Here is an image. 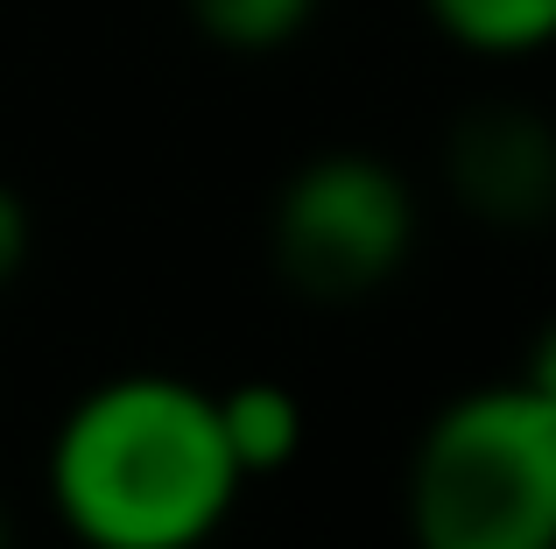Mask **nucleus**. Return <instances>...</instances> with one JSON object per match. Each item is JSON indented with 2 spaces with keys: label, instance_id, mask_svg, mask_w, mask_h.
<instances>
[{
  "label": "nucleus",
  "instance_id": "nucleus-1",
  "mask_svg": "<svg viewBox=\"0 0 556 549\" xmlns=\"http://www.w3.org/2000/svg\"><path fill=\"white\" fill-rule=\"evenodd\" d=\"M50 486L92 549H198L247 480L218 444L212 395L163 373H127L64 416Z\"/></svg>",
  "mask_w": 556,
  "mask_h": 549
},
{
  "label": "nucleus",
  "instance_id": "nucleus-2",
  "mask_svg": "<svg viewBox=\"0 0 556 549\" xmlns=\"http://www.w3.org/2000/svg\"><path fill=\"white\" fill-rule=\"evenodd\" d=\"M422 549H556V395L549 381L479 387L422 430L408 472Z\"/></svg>",
  "mask_w": 556,
  "mask_h": 549
},
{
  "label": "nucleus",
  "instance_id": "nucleus-3",
  "mask_svg": "<svg viewBox=\"0 0 556 549\" xmlns=\"http://www.w3.org/2000/svg\"><path fill=\"white\" fill-rule=\"evenodd\" d=\"M416 247V197L380 155H311L275 197V268L311 303L374 296Z\"/></svg>",
  "mask_w": 556,
  "mask_h": 549
},
{
  "label": "nucleus",
  "instance_id": "nucleus-4",
  "mask_svg": "<svg viewBox=\"0 0 556 549\" xmlns=\"http://www.w3.org/2000/svg\"><path fill=\"white\" fill-rule=\"evenodd\" d=\"M451 183L493 226H535L556 197V141L529 106H479L451 135Z\"/></svg>",
  "mask_w": 556,
  "mask_h": 549
},
{
  "label": "nucleus",
  "instance_id": "nucleus-5",
  "mask_svg": "<svg viewBox=\"0 0 556 549\" xmlns=\"http://www.w3.org/2000/svg\"><path fill=\"white\" fill-rule=\"evenodd\" d=\"M218 416V444H226L232 472L261 480V472H282L303 444V401L282 381H240L226 395H212Z\"/></svg>",
  "mask_w": 556,
  "mask_h": 549
},
{
  "label": "nucleus",
  "instance_id": "nucleus-6",
  "mask_svg": "<svg viewBox=\"0 0 556 549\" xmlns=\"http://www.w3.org/2000/svg\"><path fill=\"white\" fill-rule=\"evenodd\" d=\"M422 8L451 42L479 56H529L556 28V0H422Z\"/></svg>",
  "mask_w": 556,
  "mask_h": 549
},
{
  "label": "nucleus",
  "instance_id": "nucleus-7",
  "mask_svg": "<svg viewBox=\"0 0 556 549\" xmlns=\"http://www.w3.org/2000/svg\"><path fill=\"white\" fill-rule=\"evenodd\" d=\"M190 22L218 42V50H282L289 36H303L317 14V0H184Z\"/></svg>",
  "mask_w": 556,
  "mask_h": 549
},
{
  "label": "nucleus",
  "instance_id": "nucleus-8",
  "mask_svg": "<svg viewBox=\"0 0 556 549\" xmlns=\"http://www.w3.org/2000/svg\"><path fill=\"white\" fill-rule=\"evenodd\" d=\"M22 261H28V212H22V197L0 183V289L22 274Z\"/></svg>",
  "mask_w": 556,
  "mask_h": 549
},
{
  "label": "nucleus",
  "instance_id": "nucleus-9",
  "mask_svg": "<svg viewBox=\"0 0 556 549\" xmlns=\"http://www.w3.org/2000/svg\"><path fill=\"white\" fill-rule=\"evenodd\" d=\"M0 549H8V508H0Z\"/></svg>",
  "mask_w": 556,
  "mask_h": 549
}]
</instances>
